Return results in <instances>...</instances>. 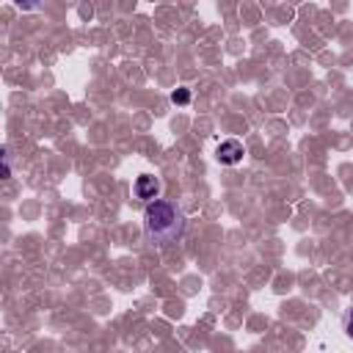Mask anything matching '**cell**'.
<instances>
[{
    "instance_id": "6da1fadb",
    "label": "cell",
    "mask_w": 353,
    "mask_h": 353,
    "mask_svg": "<svg viewBox=\"0 0 353 353\" xmlns=\"http://www.w3.org/2000/svg\"><path fill=\"white\" fill-rule=\"evenodd\" d=\"M143 234H146L149 245H154V248H168V245L179 243L182 234H185L182 210L171 201H163V199L146 204V210H143Z\"/></svg>"
},
{
    "instance_id": "7a4b0ae2",
    "label": "cell",
    "mask_w": 353,
    "mask_h": 353,
    "mask_svg": "<svg viewBox=\"0 0 353 353\" xmlns=\"http://www.w3.org/2000/svg\"><path fill=\"white\" fill-rule=\"evenodd\" d=\"M132 190H135V199H141V201L152 204V201H157V199H160L163 182H160V179H157L154 174H141V176L135 179Z\"/></svg>"
},
{
    "instance_id": "3957f363",
    "label": "cell",
    "mask_w": 353,
    "mask_h": 353,
    "mask_svg": "<svg viewBox=\"0 0 353 353\" xmlns=\"http://www.w3.org/2000/svg\"><path fill=\"white\" fill-rule=\"evenodd\" d=\"M243 157H245V146H243L237 138H226V141H221L218 149H215V160H218L221 165H237Z\"/></svg>"
},
{
    "instance_id": "277c9868",
    "label": "cell",
    "mask_w": 353,
    "mask_h": 353,
    "mask_svg": "<svg viewBox=\"0 0 353 353\" xmlns=\"http://www.w3.org/2000/svg\"><path fill=\"white\" fill-rule=\"evenodd\" d=\"M171 102H174V105H188V102H190V91H188V88L171 91Z\"/></svg>"
},
{
    "instance_id": "5b68a950",
    "label": "cell",
    "mask_w": 353,
    "mask_h": 353,
    "mask_svg": "<svg viewBox=\"0 0 353 353\" xmlns=\"http://www.w3.org/2000/svg\"><path fill=\"white\" fill-rule=\"evenodd\" d=\"M345 336L353 339V309L345 312Z\"/></svg>"
},
{
    "instance_id": "8992f818",
    "label": "cell",
    "mask_w": 353,
    "mask_h": 353,
    "mask_svg": "<svg viewBox=\"0 0 353 353\" xmlns=\"http://www.w3.org/2000/svg\"><path fill=\"white\" fill-rule=\"evenodd\" d=\"M3 176H11V157H8V149H3Z\"/></svg>"
}]
</instances>
